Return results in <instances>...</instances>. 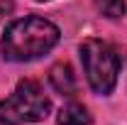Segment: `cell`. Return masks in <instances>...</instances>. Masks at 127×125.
Returning a JSON list of instances; mask_svg holds the SVG:
<instances>
[{
    "label": "cell",
    "mask_w": 127,
    "mask_h": 125,
    "mask_svg": "<svg viewBox=\"0 0 127 125\" xmlns=\"http://www.w3.org/2000/svg\"><path fill=\"white\" fill-rule=\"evenodd\" d=\"M51 110L42 86L32 78L17 83V88L0 103V123L2 125H22V123H39Z\"/></svg>",
    "instance_id": "2"
},
{
    "label": "cell",
    "mask_w": 127,
    "mask_h": 125,
    "mask_svg": "<svg viewBox=\"0 0 127 125\" xmlns=\"http://www.w3.org/2000/svg\"><path fill=\"white\" fill-rule=\"evenodd\" d=\"M59 42V27L44 17H22L5 27L0 52L7 62H32L47 54Z\"/></svg>",
    "instance_id": "1"
},
{
    "label": "cell",
    "mask_w": 127,
    "mask_h": 125,
    "mask_svg": "<svg viewBox=\"0 0 127 125\" xmlns=\"http://www.w3.org/2000/svg\"><path fill=\"white\" fill-rule=\"evenodd\" d=\"M37 2H47V0H37Z\"/></svg>",
    "instance_id": "7"
},
{
    "label": "cell",
    "mask_w": 127,
    "mask_h": 125,
    "mask_svg": "<svg viewBox=\"0 0 127 125\" xmlns=\"http://www.w3.org/2000/svg\"><path fill=\"white\" fill-rule=\"evenodd\" d=\"M81 62H83L86 78L95 93L100 96L112 93V88L117 83V74H120L117 52L103 39H86L81 44Z\"/></svg>",
    "instance_id": "3"
},
{
    "label": "cell",
    "mask_w": 127,
    "mask_h": 125,
    "mask_svg": "<svg viewBox=\"0 0 127 125\" xmlns=\"http://www.w3.org/2000/svg\"><path fill=\"white\" fill-rule=\"evenodd\" d=\"M56 125H91V115L81 103H68L59 110Z\"/></svg>",
    "instance_id": "5"
},
{
    "label": "cell",
    "mask_w": 127,
    "mask_h": 125,
    "mask_svg": "<svg viewBox=\"0 0 127 125\" xmlns=\"http://www.w3.org/2000/svg\"><path fill=\"white\" fill-rule=\"evenodd\" d=\"M49 81L54 86V91L61 96H73L78 91V81H76V74L73 69L68 66L66 62H59L49 69Z\"/></svg>",
    "instance_id": "4"
},
{
    "label": "cell",
    "mask_w": 127,
    "mask_h": 125,
    "mask_svg": "<svg viewBox=\"0 0 127 125\" xmlns=\"http://www.w3.org/2000/svg\"><path fill=\"white\" fill-rule=\"evenodd\" d=\"M95 5H98V10H100L103 15L110 17V20L122 17V15H125V10H127L125 0H95Z\"/></svg>",
    "instance_id": "6"
}]
</instances>
